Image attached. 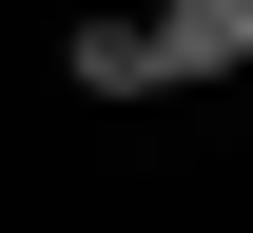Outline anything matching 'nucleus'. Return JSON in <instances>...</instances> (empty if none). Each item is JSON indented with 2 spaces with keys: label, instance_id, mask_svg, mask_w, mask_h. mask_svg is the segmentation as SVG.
Instances as JSON below:
<instances>
[{
  "label": "nucleus",
  "instance_id": "2",
  "mask_svg": "<svg viewBox=\"0 0 253 233\" xmlns=\"http://www.w3.org/2000/svg\"><path fill=\"white\" fill-rule=\"evenodd\" d=\"M59 78H78V98H117V117H136V98H156V39H136V20H59Z\"/></svg>",
  "mask_w": 253,
  "mask_h": 233
},
{
  "label": "nucleus",
  "instance_id": "1",
  "mask_svg": "<svg viewBox=\"0 0 253 233\" xmlns=\"http://www.w3.org/2000/svg\"><path fill=\"white\" fill-rule=\"evenodd\" d=\"M156 98H214V78H253V0H156Z\"/></svg>",
  "mask_w": 253,
  "mask_h": 233
}]
</instances>
